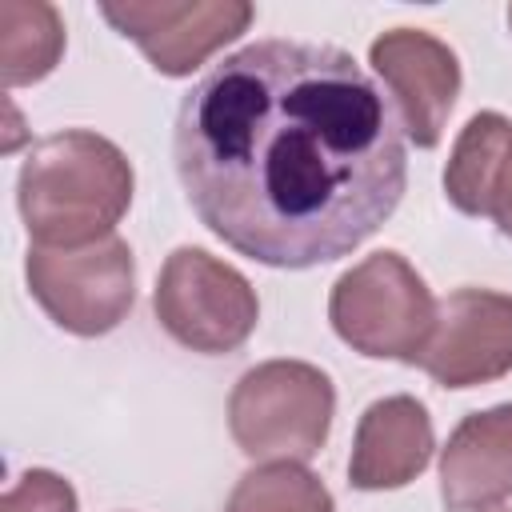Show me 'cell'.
<instances>
[{
  "label": "cell",
  "instance_id": "1",
  "mask_svg": "<svg viewBox=\"0 0 512 512\" xmlns=\"http://www.w3.org/2000/svg\"><path fill=\"white\" fill-rule=\"evenodd\" d=\"M172 160L212 236L292 272L360 248L408 188L392 96L324 40H256L208 64L180 100Z\"/></svg>",
  "mask_w": 512,
  "mask_h": 512
},
{
  "label": "cell",
  "instance_id": "2",
  "mask_svg": "<svg viewBox=\"0 0 512 512\" xmlns=\"http://www.w3.org/2000/svg\"><path fill=\"white\" fill-rule=\"evenodd\" d=\"M132 184V164L112 140L64 128L32 144L20 164L16 200L36 244L88 248L112 236L132 204Z\"/></svg>",
  "mask_w": 512,
  "mask_h": 512
},
{
  "label": "cell",
  "instance_id": "3",
  "mask_svg": "<svg viewBox=\"0 0 512 512\" xmlns=\"http://www.w3.org/2000/svg\"><path fill=\"white\" fill-rule=\"evenodd\" d=\"M336 388L304 360H264L228 396V428L252 460H312L332 428Z\"/></svg>",
  "mask_w": 512,
  "mask_h": 512
},
{
  "label": "cell",
  "instance_id": "4",
  "mask_svg": "<svg viewBox=\"0 0 512 512\" xmlns=\"http://www.w3.org/2000/svg\"><path fill=\"white\" fill-rule=\"evenodd\" d=\"M328 320L360 356L416 364L436 328V300L424 276L400 252L384 248L332 284Z\"/></svg>",
  "mask_w": 512,
  "mask_h": 512
},
{
  "label": "cell",
  "instance_id": "5",
  "mask_svg": "<svg viewBox=\"0 0 512 512\" xmlns=\"http://www.w3.org/2000/svg\"><path fill=\"white\" fill-rule=\"evenodd\" d=\"M152 308L176 344L204 356L236 352L260 320L256 288L232 264L192 244L164 260Z\"/></svg>",
  "mask_w": 512,
  "mask_h": 512
},
{
  "label": "cell",
  "instance_id": "6",
  "mask_svg": "<svg viewBox=\"0 0 512 512\" xmlns=\"http://www.w3.org/2000/svg\"><path fill=\"white\" fill-rule=\"evenodd\" d=\"M28 288L40 308L72 336L112 332L136 300L132 248L112 232L88 248H44L28 252Z\"/></svg>",
  "mask_w": 512,
  "mask_h": 512
},
{
  "label": "cell",
  "instance_id": "7",
  "mask_svg": "<svg viewBox=\"0 0 512 512\" xmlns=\"http://www.w3.org/2000/svg\"><path fill=\"white\" fill-rule=\"evenodd\" d=\"M416 364L444 388H472L512 372V296L456 288L436 300V328Z\"/></svg>",
  "mask_w": 512,
  "mask_h": 512
},
{
  "label": "cell",
  "instance_id": "8",
  "mask_svg": "<svg viewBox=\"0 0 512 512\" xmlns=\"http://www.w3.org/2000/svg\"><path fill=\"white\" fill-rule=\"evenodd\" d=\"M104 20L140 44L164 76H188L220 44L236 40L252 24L248 0H160V4H100Z\"/></svg>",
  "mask_w": 512,
  "mask_h": 512
},
{
  "label": "cell",
  "instance_id": "9",
  "mask_svg": "<svg viewBox=\"0 0 512 512\" xmlns=\"http://www.w3.org/2000/svg\"><path fill=\"white\" fill-rule=\"evenodd\" d=\"M368 60L376 76L388 84V96L400 108L408 140L416 148H432L460 96L456 52L424 28H392L372 40Z\"/></svg>",
  "mask_w": 512,
  "mask_h": 512
},
{
  "label": "cell",
  "instance_id": "10",
  "mask_svg": "<svg viewBox=\"0 0 512 512\" xmlns=\"http://www.w3.org/2000/svg\"><path fill=\"white\" fill-rule=\"evenodd\" d=\"M432 420L428 408L412 396H384L364 408L352 440L348 480L360 492L404 488L432 460Z\"/></svg>",
  "mask_w": 512,
  "mask_h": 512
},
{
  "label": "cell",
  "instance_id": "11",
  "mask_svg": "<svg viewBox=\"0 0 512 512\" xmlns=\"http://www.w3.org/2000/svg\"><path fill=\"white\" fill-rule=\"evenodd\" d=\"M504 496H512V404L464 416L440 456L448 512H488Z\"/></svg>",
  "mask_w": 512,
  "mask_h": 512
},
{
  "label": "cell",
  "instance_id": "12",
  "mask_svg": "<svg viewBox=\"0 0 512 512\" xmlns=\"http://www.w3.org/2000/svg\"><path fill=\"white\" fill-rule=\"evenodd\" d=\"M64 52V20L44 0H0V76L8 88L44 80Z\"/></svg>",
  "mask_w": 512,
  "mask_h": 512
},
{
  "label": "cell",
  "instance_id": "13",
  "mask_svg": "<svg viewBox=\"0 0 512 512\" xmlns=\"http://www.w3.org/2000/svg\"><path fill=\"white\" fill-rule=\"evenodd\" d=\"M508 132L512 124L500 112H476L460 128L456 148L444 168V192L464 216H488V184H492Z\"/></svg>",
  "mask_w": 512,
  "mask_h": 512
},
{
  "label": "cell",
  "instance_id": "14",
  "mask_svg": "<svg viewBox=\"0 0 512 512\" xmlns=\"http://www.w3.org/2000/svg\"><path fill=\"white\" fill-rule=\"evenodd\" d=\"M224 512H336V504L300 460H268L236 480Z\"/></svg>",
  "mask_w": 512,
  "mask_h": 512
},
{
  "label": "cell",
  "instance_id": "15",
  "mask_svg": "<svg viewBox=\"0 0 512 512\" xmlns=\"http://www.w3.org/2000/svg\"><path fill=\"white\" fill-rule=\"evenodd\" d=\"M0 512H76V492L64 476L32 468L4 492Z\"/></svg>",
  "mask_w": 512,
  "mask_h": 512
},
{
  "label": "cell",
  "instance_id": "16",
  "mask_svg": "<svg viewBox=\"0 0 512 512\" xmlns=\"http://www.w3.org/2000/svg\"><path fill=\"white\" fill-rule=\"evenodd\" d=\"M488 216L496 220V228L504 236H512V132L500 148V160H496V172L488 184Z\"/></svg>",
  "mask_w": 512,
  "mask_h": 512
},
{
  "label": "cell",
  "instance_id": "17",
  "mask_svg": "<svg viewBox=\"0 0 512 512\" xmlns=\"http://www.w3.org/2000/svg\"><path fill=\"white\" fill-rule=\"evenodd\" d=\"M508 28H512V8H508Z\"/></svg>",
  "mask_w": 512,
  "mask_h": 512
},
{
  "label": "cell",
  "instance_id": "18",
  "mask_svg": "<svg viewBox=\"0 0 512 512\" xmlns=\"http://www.w3.org/2000/svg\"><path fill=\"white\" fill-rule=\"evenodd\" d=\"M488 512H508V508H488Z\"/></svg>",
  "mask_w": 512,
  "mask_h": 512
}]
</instances>
